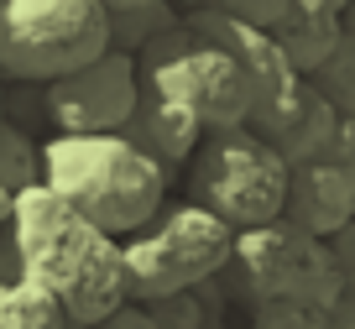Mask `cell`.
I'll return each instance as SVG.
<instances>
[{
  "label": "cell",
  "mask_w": 355,
  "mask_h": 329,
  "mask_svg": "<svg viewBox=\"0 0 355 329\" xmlns=\"http://www.w3.org/2000/svg\"><path fill=\"white\" fill-rule=\"evenodd\" d=\"M11 277H26L63 303L73 329H94L131 303L121 235L78 214L47 183L21 188L11 214Z\"/></svg>",
  "instance_id": "cell-1"
},
{
  "label": "cell",
  "mask_w": 355,
  "mask_h": 329,
  "mask_svg": "<svg viewBox=\"0 0 355 329\" xmlns=\"http://www.w3.org/2000/svg\"><path fill=\"white\" fill-rule=\"evenodd\" d=\"M42 183L121 241L131 230H141L167 204V167L121 131H105V136L53 131L42 142Z\"/></svg>",
  "instance_id": "cell-2"
},
{
  "label": "cell",
  "mask_w": 355,
  "mask_h": 329,
  "mask_svg": "<svg viewBox=\"0 0 355 329\" xmlns=\"http://www.w3.org/2000/svg\"><path fill=\"white\" fill-rule=\"evenodd\" d=\"M189 199L220 214L235 230H256V225H277L288 214V183L293 162L277 152V142H266L251 126H230V131H209L204 146L183 167Z\"/></svg>",
  "instance_id": "cell-3"
},
{
  "label": "cell",
  "mask_w": 355,
  "mask_h": 329,
  "mask_svg": "<svg viewBox=\"0 0 355 329\" xmlns=\"http://www.w3.org/2000/svg\"><path fill=\"white\" fill-rule=\"evenodd\" d=\"M115 47L105 0H0V78L53 84Z\"/></svg>",
  "instance_id": "cell-4"
},
{
  "label": "cell",
  "mask_w": 355,
  "mask_h": 329,
  "mask_svg": "<svg viewBox=\"0 0 355 329\" xmlns=\"http://www.w3.org/2000/svg\"><path fill=\"white\" fill-rule=\"evenodd\" d=\"M235 235H241L235 225H225L220 214H209L193 199L162 204L141 230H131L121 241L131 298L136 303H152V298L189 293V287L214 282L235 262Z\"/></svg>",
  "instance_id": "cell-5"
},
{
  "label": "cell",
  "mask_w": 355,
  "mask_h": 329,
  "mask_svg": "<svg viewBox=\"0 0 355 329\" xmlns=\"http://www.w3.org/2000/svg\"><path fill=\"white\" fill-rule=\"evenodd\" d=\"M136 63H141V84L199 110V121L209 131L251 126V78H245V68L235 63V53H225L214 37H204L183 16L162 37H152L136 53Z\"/></svg>",
  "instance_id": "cell-6"
},
{
  "label": "cell",
  "mask_w": 355,
  "mask_h": 329,
  "mask_svg": "<svg viewBox=\"0 0 355 329\" xmlns=\"http://www.w3.org/2000/svg\"><path fill=\"white\" fill-rule=\"evenodd\" d=\"M141 105V63L125 47H110L94 63L42 84V115L58 136H105L125 131Z\"/></svg>",
  "instance_id": "cell-7"
},
{
  "label": "cell",
  "mask_w": 355,
  "mask_h": 329,
  "mask_svg": "<svg viewBox=\"0 0 355 329\" xmlns=\"http://www.w3.org/2000/svg\"><path fill=\"white\" fill-rule=\"evenodd\" d=\"M183 22L199 26L204 37H214L225 53H235V63L251 78V131H261L266 142H277V136L288 131V121L298 115V99H303V74L293 68L288 47L266 32V26L235 22V16L183 11Z\"/></svg>",
  "instance_id": "cell-8"
},
{
  "label": "cell",
  "mask_w": 355,
  "mask_h": 329,
  "mask_svg": "<svg viewBox=\"0 0 355 329\" xmlns=\"http://www.w3.org/2000/svg\"><path fill=\"white\" fill-rule=\"evenodd\" d=\"M230 267L241 272L251 298H313V303H329V293H334V277H329L324 251H319V235L298 230L288 219L241 230Z\"/></svg>",
  "instance_id": "cell-9"
},
{
  "label": "cell",
  "mask_w": 355,
  "mask_h": 329,
  "mask_svg": "<svg viewBox=\"0 0 355 329\" xmlns=\"http://www.w3.org/2000/svg\"><path fill=\"white\" fill-rule=\"evenodd\" d=\"M121 136H131V142L141 146V152H152L162 167H189V157L204 146L209 126H204L199 110H189L183 99L141 84V105H136L131 126H125Z\"/></svg>",
  "instance_id": "cell-10"
},
{
  "label": "cell",
  "mask_w": 355,
  "mask_h": 329,
  "mask_svg": "<svg viewBox=\"0 0 355 329\" xmlns=\"http://www.w3.org/2000/svg\"><path fill=\"white\" fill-rule=\"evenodd\" d=\"M355 214V178L345 173L340 162H303L293 167V183H288V225L309 235H334L345 219Z\"/></svg>",
  "instance_id": "cell-11"
},
{
  "label": "cell",
  "mask_w": 355,
  "mask_h": 329,
  "mask_svg": "<svg viewBox=\"0 0 355 329\" xmlns=\"http://www.w3.org/2000/svg\"><path fill=\"white\" fill-rule=\"evenodd\" d=\"M272 37L288 47L293 68H298L303 78L319 74V68L345 47L340 42V11H334L329 0H293L288 11H282V22L272 26Z\"/></svg>",
  "instance_id": "cell-12"
},
{
  "label": "cell",
  "mask_w": 355,
  "mask_h": 329,
  "mask_svg": "<svg viewBox=\"0 0 355 329\" xmlns=\"http://www.w3.org/2000/svg\"><path fill=\"white\" fill-rule=\"evenodd\" d=\"M329 142H334V105H329L324 89L303 84L298 115H293L288 131L277 136V152L288 157L293 167H303V162H324V157H329Z\"/></svg>",
  "instance_id": "cell-13"
},
{
  "label": "cell",
  "mask_w": 355,
  "mask_h": 329,
  "mask_svg": "<svg viewBox=\"0 0 355 329\" xmlns=\"http://www.w3.org/2000/svg\"><path fill=\"white\" fill-rule=\"evenodd\" d=\"M0 329H73L53 293L26 277H0Z\"/></svg>",
  "instance_id": "cell-14"
},
{
  "label": "cell",
  "mask_w": 355,
  "mask_h": 329,
  "mask_svg": "<svg viewBox=\"0 0 355 329\" xmlns=\"http://www.w3.org/2000/svg\"><path fill=\"white\" fill-rule=\"evenodd\" d=\"M42 183V146L32 142V131L16 121L0 126V188H11V194H21V188H37Z\"/></svg>",
  "instance_id": "cell-15"
},
{
  "label": "cell",
  "mask_w": 355,
  "mask_h": 329,
  "mask_svg": "<svg viewBox=\"0 0 355 329\" xmlns=\"http://www.w3.org/2000/svg\"><path fill=\"white\" fill-rule=\"evenodd\" d=\"M183 11H173V6H136V11H110V22H115V47H125V53H141L152 37H162L167 26L178 22Z\"/></svg>",
  "instance_id": "cell-16"
},
{
  "label": "cell",
  "mask_w": 355,
  "mask_h": 329,
  "mask_svg": "<svg viewBox=\"0 0 355 329\" xmlns=\"http://www.w3.org/2000/svg\"><path fill=\"white\" fill-rule=\"evenodd\" d=\"M157 329H204V287H189V293H167L146 303Z\"/></svg>",
  "instance_id": "cell-17"
},
{
  "label": "cell",
  "mask_w": 355,
  "mask_h": 329,
  "mask_svg": "<svg viewBox=\"0 0 355 329\" xmlns=\"http://www.w3.org/2000/svg\"><path fill=\"white\" fill-rule=\"evenodd\" d=\"M319 308L313 298H261L256 329H319Z\"/></svg>",
  "instance_id": "cell-18"
},
{
  "label": "cell",
  "mask_w": 355,
  "mask_h": 329,
  "mask_svg": "<svg viewBox=\"0 0 355 329\" xmlns=\"http://www.w3.org/2000/svg\"><path fill=\"white\" fill-rule=\"evenodd\" d=\"M293 0H193L189 11H214V16H235V22H251V26H272L282 22V11H288Z\"/></svg>",
  "instance_id": "cell-19"
},
{
  "label": "cell",
  "mask_w": 355,
  "mask_h": 329,
  "mask_svg": "<svg viewBox=\"0 0 355 329\" xmlns=\"http://www.w3.org/2000/svg\"><path fill=\"white\" fill-rule=\"evenodd\" d=\"M146 324H152V314H146V303H136V298H131V303H125V308H115V314H110V319H100V324H94V329H146Z\"/></svg>",
  "instance_id": "cell-20"
},
{
  "label": "cell",
  "mask_w": 355,
  "mask_h": 329,
  "mask_svg": "<svg viewBox=\"0 0 355 329\" xmlns=\"http://www.w3.org/2000/svg\"><path fill=\"white\" fill-rule=\"evenodd\" d=\"M11 214H16V194L0 188V241H6V230H11Z\"/></svg>",
  "instance_id": "cell-21"
},
{
  "label": "cell",
  "mask_w": 355,
  "mask_h": 329,
  "mask_svg": "<svg viewBox=\"0 0 355 329\" xmlns=\"http://www.w3.org/2000/svg\"><path fill=\"white\" fill-rule=\"evenodd\" d=\"M110 11H136V6H162V0H105Z\"/></svg>",
  "instance_id": "cell-22"
},
{
  "label": "cell",
  "mask_w": 355,
  "mask_h": 329,
  "mask_svg": "<svg viewBox=\"0 0 355 329\" xmlns=\"http://www.w3.org/2000/svg\"><path fill=\"white\" fill-rule=\"evenodd\" d=\"M0 126H6V78H0Z\"/></svg>",
  "instance_id": "cell-23"
},
{
  "label": "cell",
  "mask_w": 355,
  "mask_h": 329,
  "mask_svg": "<svg viewBox=\"0 0 355 329\" xmlns=\"http://www.w3.org/2000/svg\"><path fill=\"white\" fill-rule=\"evenodd\" d=\"M329 6H334V11H345V6H350V0H329Z\"/></svg>",
  "instance_id": "cell-24"
},
{
  "label": "cell",
  "mask_w": 355,
  "mask_h": 329,
  "mask_svg": "<svg viewBox=\"0 0 355 329\" xmlns=\"http://www.w3.org/2000/svg\"><path fill=\"white\" fill-rule=\"evenodd\" d=\"M146 329H157V324H146Z\"/></svg>",
  "instance_id": "cell-25"
}]
</instances>
